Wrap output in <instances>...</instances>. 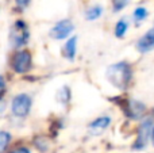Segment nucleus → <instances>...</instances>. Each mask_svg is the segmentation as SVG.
I'll list each match as a JSON object with an SVG mask.
<instances>
[{"instance_id":"nucleus-12","label":"nucleus","mask_w":154,"mask_h":153,"mask_svg":"<svg viewBox=\"0 0 154 153\" xmlns=\"http://www.w3.org/2000/svg\"><path fill=\"white\" fill-rule=\"evenodd\" d=\"M127 30H128V22L126 19H120L116 23V26H115V35L118 38H122V37H125Z\"/></svg>"},{"instance_id":"nucleus-9","label":"nucleus","mask_w":154,"mask_h":153,"mask_svg":"<svg viewBox=\"0 0 154 153\" xmlns=\"http://www.w3.org/2000/svg\"><path fill=\"white\" fill-rule=\"evenodd\" d=\"M109 123H111L109 117H100V118L95 119L93 122L89 123V132L92 134H100L109 126Z\"/></svg>"},{"instance_id":"nucleus-6","label":"nucleus","mask_w":154,"mask_h":153,"mask_svg":"<svg viewBox=\"0 0 154 153\" xmlns=\"http://www.w3.org/2000/svg\"><path fill=\"white\" fill-rule=\"evenodd\" d=\"M153 127H154V121L152 118H147L142 122L138 129V136H137L135 144H134V149H138L139 151V149H143L147 145L149 140L152 138Z\"/></svg>"},{"instance_id":"nucleus-17","label":"nucleus","mask_w":154,"mask_h":153,"mask_svg":"<svg viewBox=\"0 0 154 153\" xmlns=\"http://www.w3.org/2000/svg\"><path fill=\"white\" fill-rule=\"evenodd\" d=\"M30 4V0H16V5L19 8H26Z\"/></svg>"},{"instance_id":"nucleus-15","label":"nucleus","mask_w":154,"mask_h":153,"mask_svg":"<svg viewBox=\"0 0 154 153\" xmlns=\"http://www.w3.org/2000/svg\"><path fill=\"white\" fill-rule=\"evenodd\" d=\"M130 0H112V8H114L115 12H119V11L125 10L128 5Z\"/></svg>"},{"instance_id":"nucleus-18","label":"nucleus","mask_w":154,"mask_h":153,"mask_svg":"<svg viewBox=\"0 0 154 153\" xmlns=\"http://www.w3.org/2000/svg\"><path fill=\"white\" fill-rule=\"evenodd\" d=\"M11 153H31V152H30L27 148H23V146H22V148H16V149H14V151L11 152Z\"/></svg>"},{"instance_id":"nucleus-1","label":"nucleus","mask_w":154,"mask_h":153,"mask_svg":"<svg viewBox=\"0 0 154 153\" xmlns=\"http://www.w3.org/2000/svg\"><path fill=\"white\" fill-rule=\"evenodd\" d=\"M107 80L115 87V88L125 91L128 88L131 80H133V69L130 64L126 61H120L108 67L106 72Z\"/></svg>"},{"instance_id":"nucleus-19","label":"nucleus","mask_w":154,"mask_h":153,"mask_svg":"<svg viewBox=\"0 0 154 153\" xmlns=\"http://www.w3.org/2000/svg\"><path fill=\"white\" fill-rule=\"evenodd\" d=\"M152 142H153V145H154V127H153V132H152Z\"/></svg>"},{"instance_id":"nucleus-3","label":"nucleus","mask_w":154,"mask_h":153,"mask_svg":"<svg viewBox=\"0 0 154 153\" xmlns=\"http://www.w3.org/2000/svg\"><path fill=\"white\" fill-rule=\"evenodd\" d=\"M32 100L27 94H19L12 99L11 103V111L15 117L18 118H24L29 115L30 110H31Z\"/></svg>"},{"instance_id":"nucleus-10","label":"nucleus","mask_w":154,"mask_h":153,"mask_svg":"<svg viewBox=\"0 0 154 153\" xmlns=\"http://www.w3.org/2000/svg\"><path fill=\"white\" fill-rule=\"evenodd\" d=\"M76 50H77V38L73 37V38H70V39L64 45L62 54H64L65 58H68V60H70V61H72V60L76 57Z\"/></svg>"},{"instance_id":"nucleus-4","label":"nucleus","mask_w":154,"mask_h":153,"mask_svg":"<svg viewBox=\"0 0 154 153\" xmlns=\"http://www.w3.org/2000/svg\"><path fill=\"white\" fill-rule=\"evenodd\" d=\"M32 58L31 53L27 50H19L11 58V67L16 73H26L31 69Z\"/></svg>"},{"instance_id":"nucleus-11","label":"nucleus","mask_w":154,"mask_h":153,"mask_svg":"<svg viewBox=\"0 0 154 153\" xmlns=\"http://www.w3.org/2000/svg\"><path fill=\"white\" fill-rule=\"evenodd\" d=\"M101 14H103V8H101L100 5H92L91 8L87 10L85 18H87L88 20H96V19H99L101 16Z\"/></svg>"},{"instance_id":"nucleus-14","label":"nucleus","mask_w":154,"mask_h":153,"mask_svg":"<svg viewBox=\"0 0 154 153\" xmlns=\"http://www.w3.org/2000/svg\"><path fill=\"white\" fill-rule=\"evenodd\" d=\"M11 141V134L7 132H0V153H4Z\"/></svg>"},{"instance_id":"nucleus-5","label":"nucleus","mask_w":154,"mask_h":153,"mask_svg":"<svg viewBox=\"0 0 154 153\" xmlns=\"http://www.w3.org/2000/svg\"><path fill=\"white\" fill-rule=\"evenodd\" d=\"M120 107L123 108V113L126 114V117H128L130 119H141L146 113V106L142 102L135 99H126L123 105H120Z\"/></svg>"},{"instance_id":"nucleus-16","label":"nucleus","mask_w":154,"mask_h":153,"mask_svg":"<svg viewBox=\"0 0 154 153\" xmlns=\"http://www.w3.org/2000/svg\"><path fill=\"white\" fill-rule=\"evenodd\" d=\"M5 91H7V86H5V80L4 77H3L2 75H0V99L3 98V95L5 94Z\"/></svg>"},{"instance_id":"nucleus-2","label":"nucleus","mask_w":154,"mask_h":153,"mask_svg":"<svg viewBox=\"0 0 154 153\" xmlns=\"http://www.w3.org/2000/svg\"><path fill=\"white\" fill-rule=\"evenodd\" d=\"M30 39V29L26 22L16 20L10 30V42L14 48H20L27 45Z\"/></svg>"},{"instance_id":"nucleus-13","label":"nucleus","mask_w":154,"mask_h":153,"mask_svg":"<svg viewBox=\"0 0 154 153\" xmlns=\"http://www.w3.org/2000/svg\"><path fill=\"white\" fill-rule=\"evenodd\" d=\"M147 15H149V12H147L146 8L145 7H138V8H135V11H134L133 18H134V20H135L137 23H139V22L145 20V19L147 18Z\"/></svg>"},{"instance_id":"nucleus-8","label":"nucleus","mask_w":154,"mask_h":153,"mask_svg":"<svg viewBox=\"0 0 154 153\" xmlns=\"http://www.w3.org/2000/svg\"><path fill=\"white\" fill-rule=\"evenodd\" d=\"M137 49L141 53H149L154 49V27L147 30L137 42Z\"/></svg>"},{"instance_id":"nucleus-7","label":"nucleus","mask_w":154,"mask_h":153,"mask_svg":"<svg viewBox=\"0 0 154 153\" xmlns=\"http://www.w3.org/2000/svg\"><path fill=\"white\" fill-rule=\"evenodd\" d=\"M73 30H75V24L69 19H62V20L57 22L53 29L50 30V37H53L54 39H65L72 34Z\"/></svg>"}]
</instances>
